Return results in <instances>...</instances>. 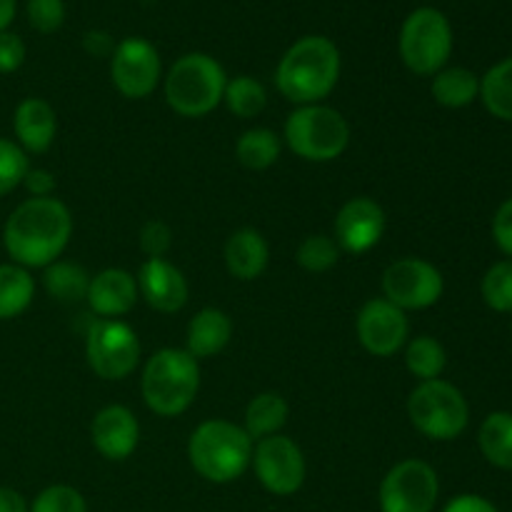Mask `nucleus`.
Instances as JSON below:
<instances>
[{
	"instance_id": "obj_34",
	"label": "nucleus",
	"mask_w": 512,
	"mask_h": 512,
	"mask_svg": "<svg viewBox=\"0 0 512 512\" xmlns=\"http://www.w3.org/2000/svg\"><path fill=\"white\" fill-rule=\"evenodd\" d=\"M30 512H88V505L70 485H50L33 500Z\"/></svg>"
},
{
	"instance_id": "obj_31",
	"label": "nucleus",
	"mask_w": 512,
	"mask_h": 512,
	"mask_svg": "<svg viewBox=\"0 0 512 512\" xmlns=\"http://www.w3.org/2000/svg\"><path fill=\"white\" fill-rule=\"evenodd\" d=\"M295 260L308 273H328L338 265L340 248L330 235H308L295 250Z\"/></svg>"
},
{
	"instance_id": "obj_10",
	"label": "nucleus",
	"mask_w": 512,
	"mask_h": 512,
	"mask_svg": "<svg viewBox=\"0 0 512 512\" xmlns=\"http://www.w3.org/2000/svg\"><path fill=\"white\" fill-rule=\"evenodd\" d=\"M438 495L440 480L433 465L408 458L388 470L378 498L383 512H433Z\"/></svg>"
},
{
	"instance_id": "obj_2",
	"label": "nucleus",
	"mask_w": 512,
	"mask_h": 512,
	"mask_svg": "<svg viewBox=\"0 0 512 512\" xmlns=\"http://www.w3.org/2000/svg\"><path fill=\"white\" fill-rule=\"evenodd\" d=\"M340 80V50L325 35L295 40L280 58L275 85L290 103L315 105L328 98Z\"/></svg>"
},
{
	"instance_id": "obj_41",
	"label": "nucleus",
	"mask_w": 512,
	"mask_h": 512,
	"mask_svg": "<svg viewBox=\"0 0 512 512\" xmlns=\"http://www.w3.org/2000/svg\"><path fill=\"white\" fill-rule=\"evenodd\" d=\"M83 48L85 53L95 55V58H105V55H113L115 43L105 30H90L83 38Z\"/></svg>"
},
{
	"instance_id": "obj_24",
	"label": "nucleus",
	"mask_w": 512,
	"mask_h": 512,
	"mask_svg": "<svg viewBox=\"0 0 512 512\" xmlns=\"http://www.w3.org/2000/svg\"><path fill=\"white\" fill-rule=\"evenodd\" d=\"M90 278L93 275L78 263H65V260H55L45 268L43 273V285L48 290V295L58 303L73 305L80 300L88 298L90 290Z\"/></svg>"
},
{
	"instance_id": "obj_37",
	"label": "nucleus",
	"mask_w": 512,
	"mask_h": 512,
	"mask_svg": "<svg viewBox=\"0 0 512 512\" xmlns=\"http://www.w3.org/2000/svg\"><path fill=\"white\" fill-rule=\"evenodd\" d=\"M25 63V43L20 35L0 33V73H15Z\"/></svg>"
},
{
	"instance_id": "obj_26",
	"label": "nucleus",
	"mask_w": 512,
	"mask_h": 512,
	"mask_svg": "<svg viewBox=\"0 0 512 512\" xmlns=\"http://www.w3.org/2000/svg\"><path fill=\"white\" fill-rule=\"evenodd\" d=\"M478 445L490 465L512 470V413H490L480 425Z\"/></svg>"
},
{
	"instance_id": "obj_43",
	"label": "nucleus",
	"mask_w": 512,
	"mask_h": 512,
	"mask_svg": "<svg viewBox=\"0 0 512 512\" xmlns=\"http://www.w3.org/2000/svg\"><path fill=\"white\" fill-rule=\"evenodd\" d=\"M15 18V0H0V33L8 30V25Z\"/></svg>"
},
{
	"instance_id": "obj_12",
	"label": "nucleus",
	"mask_w": 512,
	"mask_h": 512,
	"mask_svg": "<svg viewBox=\"0 0 512 512\" xmlns=\"http://www.w3.org/2000/svg\"><path fill=\"white\" fill-rule=\"evenodd\" d=\"M255 478L268 493L288 498L295 495L305 483L308 465L300 445L285 435H270L255 443L253 463Z\"/></svg>"
},
{
	"instance_id": "obj_14",
	"label": "nucleus",
	"mask_w": 512,
	"mask_h": 512,
	"mask_svg": "<svg viewBox=\"0 0 512 512\" xmlns=\"http://www.w3.org/2000/svg\"><path fill=\"white\" fill-rule=\"evenodd\" d=\"M355 333L360 345L375 358H393L410 338V323L405 310L385 298H373L360 308L355 318Z\"/></svg>"
},
{
	"instance_id": "obj_40",
	"label": "nucleus",
	"mask_w": 512,
	"mask_h": 512,
	"mask_svg": "<svg viewBox=\"0 0 512 512\" xmlns=\"http://www.w3.org/2000/svg\"><path fill=\"white\" fill-rule=\"evenodd\" d=\"M443 512H498V508L480 495H458L445 505Z\"/></svg>"
},
{
	"instance_id": "obj_33",
	"label": "nucleus",
	"mask_w": 512,
	"mask_h": 512,
	"mask_svg": "<svg viewBox=\"0 0 512 512\" xmlns=\"http://www.w3.org/2000/svg\"><path fill=\"white\" fill-rule=\"evenodd\" d=\"M28 170L30 163L25 150L15 140L0 138V195L13 193L18 185H23Z\"/></svg>"
},
{
	"instance_id": "obj_5",
	"label": "nucleus",
	"mask_w": 512,
	"mask_h": 512,
	"mask_svg": "<svg viewBox=\"0 0 512 512\" xmlns=\"http://www.w3.org/2000/svg\"><path fill=\"white\" fill-rule=\"evenodd\" d=\"M223 65L205 53H188L173 63L165 75V100L183 118H205L223 103Z\"/></svg>"
},
{
	"instance_id": "obj_27",
	"label": "nucleus",
	"mask_w": 512,
	"mask_h": 512,
	"mask_svg": "<svg viewBox=\"0 0 512 512\" xmlns=\"http://www.w3.org/2000/svg\"><path fill=\"white\" fill-rule=\"evenodd\" d=\"M480 100L493 118L512 123V58L500 60L480 78Z\"/></svg>"
},
{
	"instance_id": "obj_30",
	"label": "nucleus",
	"mask_w": 512,
	"mask_h": 512,
	"mask_svg": "<svg viewBox=\"0 0 512 512\" xmlns=\"http://www.w3.org/2000/svg\"><path fill=\"white\" fill-rule=\"evenodd\" d=\"M223 103L228 105L235 118L250 120L263 113L265 105H268V93H265L260 80L250 78V75H238V78L228 80V85H225Z\"/></svg>"
},
{
	"instance_id": "obj_9",
	"label": "nucleus",
	"mask_w": 512,
	"mask_h": 512,
	"mask_svg": "<svg viewBox=\"0 0 512 512\" xmlns=\"http://www.w3.org/2000/svg\"><path fill=\"white\" fill-rule=\"evenodd\" d=\"M90 370L103 380H125L140 360V340L123 320H98L85 338Z\"/></svg>"
},
{
	"instance_id": "obj_36",
	"label": "nucleus",
	"mask_w": 512,
	"mask_h": 512,
	"mask_svg": "<svg viewBox=\"0 0 512 512\" xmlns=\"http://www.w3.org/2000/svg\"><path fill=\"white\" fill-rule=\"evenodd\" d=\"M173 248V230L163 220H148L140 228V250L148 255V260H158L168 255Z\"/></svg>"
},
{
	"instance_id": "obj_11",
	"label": "nucleus",
	"mask_w": 512,
	"mask_h": 512,
	"mask_svg": "<svg viewBox=\"0 0 512 512\" xmlns=\"http://www.w3.org/2000/svg\"><path fill=\"white\" fill-rule=\"evenodd\" d=\"M443 273L423 258H400L383 273V298L400 310L433 308L443 298Z\"/></svg>"
},
{
	"instance_id": "obj_13",
	"label": "nucleus",
	"mask_w": 512,
	"mask_h": 512,
	"mask_svg": "<svg viewBox=\"0 0 512 512\" xmlns=\"http://www.w3.org/2000/svg\"><path fill=\"white\" fill-rule=\"evenodd\" d=\"M160 55L145 38H125L110 55V80L123 98L143 100L155 93L160 83Z\"/></svg>"
},
{
	"instance_id": "obj_6",
	"label": "nucleus",
	"mask_w": 512,
	"mask_h": 512,
	"mask_svg": "<svg viewBox=\"0 0 512 512\" xmlns=\"http://www.w3.org/2000/svg\"><path fill=\"white\" fill-rule=\"evenodd\" d=\"M285 143L308 163H330L348 150L350 123L328 105H300L285 120Z\"/></svg>"
},
{
	"instance_id": "obj_4",
	"label": "nucleus",
	"mask_w": 512,
	"mask_h": 512,
	"mask_svg": "<svg viewBox=\"0 0 512 512\" xmlns=\"http://www.w3.org/2000/svg\"><path fill=\"white\" fill-rule=\"evenodd\" d=\"M143 400L160 418L183 415L200 390V365L188 350L163 348L145 363Z\"/></svg>"
},
{
	"instance_id": "obj_15",
	"label": "nucleus",
	"mask_w": 512,
	"mask_h": 512,
	"mask_svg": "<svg viewBox=\"0 0 512 512\" xmlns=\"http://www.w3.org/2000/svg\"><path fill=\"white\" fill-rule=\"evenodd\" d=\"M385 210L373 198H350L335 215V243L343 253L363 255L373 250L385 235Z\"/></svg>"
},
{
	"instance_id": "obj_23",
	"label": "nucleus",
	"mask_w": 512,
	"mask_h": 512,
	"mask_svg": "<svg viewBox=\"0 0 512 512\" xmlns=\"http://www.w3.org/2000/svg\"><path fill=\"white\" fill-rule=\"evenodd\" d=\"M430 93L443 108H468L480 98V78L468 68H443L433 75Z\"/></svg>"
},
{
	"instance_id": "obj_18",
	"label": "nucleus",
	"mask_w": 512,
	"mask_h": 512,
	"mask_svg": "<svg viewBox=\"0 0 512 512\" xmlns=\"http://www.w3.org/2000/svg\"><path fill=\"white\" fill-rule=\"evenodd\" d=\"M138 283L135 275L123 268H105L90 278L88 305L95 315L105 320H118L120 315H128L138 303Z\"/></svg>"
},
{
	"instance_id": "obj_17",
	"label": "nucleus",
	"mask_w": 512,
	"mask_h": 512,
	"mask_svg": "<svg viewBox=\"0 0 512 512\" xmlns=\"http://www.w3.org/2000/svg\"><path fill=\"white\" fill-rule=\"evenodd\" d=\"M90 438L105 460H115V463L128 460L140 440L138 418L125 405H108L93 418Z\"/></svg>"
},
{
	"instance_id": "obj_32",
	"label": "nucleus",
	"mask_w": 512,
	"mask_h": 512,
	"mask_svg": "<svg viewBox=\"0 0 512 512\" xmlns=\"http://www.w3.org/2000/svg\"><path fill=\"white\" fill-rule=\"evenodd\" d=\"M480 293L495 313H512V260H500L485 273Z\"/></svg>"
},
{
	"instance_id": "obj_3",
	"label": "nucleus",
	"mask_w": 512,
	"mask_h": 512,
	"mask_svg": "<svg viewBox=\"0 0 512 512\" xmlns=\"http://www.w3.org/2000/svg\"><path fill=\"white\" fill-rule=\"evenodd\" d=\"M255 443L230 420H205L188 440V460L208 483L225 485L238 480L253 463Z\"/></svg>"
},
{
	"instance_id": "obj_20",
	"label": "nucleus",
	"mask_w": 512,
	"mask_h": 512,
	"mask_svg": "<svg viewBox=\"0 0 512 512\" xmlns=\"http://www.w3.org/2000/svg\"><path fill=\"white\" fill-rule=\"evenodd\" d=\"M270 263V245L255 228H240L225 243V268L235 280L260 278Z\"/></svg>"
},
{
	"instance_id": "obj_28",
	"label": "nucleus",
	"mask_w": 512,
	"mask_h": 512,
	"mask_svg": "<svg viewBox=\"0 0 512 512\" xmlns=\"http://www.w3.org/2000/svg\"><path fill=\"white\" fill-rule=\"evenodd\" d=\"M235 158L248 170H268L280 158V138L270 128H250L235 143Z\"/></svg>"
},
{
	"instance_id": "obj_42",
	"label": "nucleus",
	"mask_w": 512,
	"mask_h": 512,
	"mask_svg": "<svg viewBox=\"0 0 512 512\" xmlns=\"http://www.w3.org/2000/svg\"><path fill=\"white\" fill-rule=\"evenodd\" d=\"M0 512H30V508L18 490L0 488Z\"/></svg>"
},
{
	"instance_id": "obj_25",
	"label": "nucleus",
	"mask_w": 512,
	"mask_h": 512,
	"mask_svg": "<svg viewBox=\"0 0 512 512\" xmlns=\"http://www.w3.org/2000/svg\"><path fill=\"white\" fill-rule=\"evenodd\" d=\"M35 280L20 265H0V320H13L30 308Z\"/></svg>"
},
{
	"instance_id": "obj_8",
	"label": "nucleus",
	"mask_w": 512,
	"mask_h": 512,
	"mask_svg": "<svg viewBox=\"0 0 512 512\" xmlns=\"http://www.w3.org/2000/svg\"><path fill=\"white\" fill-rule=\"evenodd\" d=\"M400 58L415 75H435L453 53V28L438 8H418L400 28Z\"/></svg>"
},
{
	"instance_id": "obj_19",
	"label": "nucleus",
	"mask_w": 512,
	"mask_h": 512,
	"mask_svg": "<svg viewBox=\"0 0 512 512\" xmlns=\"http://www.w3.org/2000/svg\"><path fill=\"white\" fill-rule=\"evenodd\" d=\"M13 130L25 153H45L58 133V115L43 98H25L15 108Z\"/></svg>"
},
{
	"instance_id": "obj_35",
	"label": "nucleus",
	"mask_w": 512,
	"mask_h": 512,
	"mask_svg": "<svg viewBox=\"0 0 512 512\" xmlns=\"http://www.w3.org/2000/svg\"><path fill=\"white\" fill-rule=\"evenodd\" d=\"M28 20L38 33H55L65 23V3L63 0H28Z\"/></svg>"
},
{
	"instance_id": "obj_38",
	"label": "nucleus",
	"mask_w": 512,
	"mask_h": 512,
	"mask_svg": "<svg viewBox=\"0 0 512 512\" xmlns=\"http://www.w3.org/2000/svg\"><path fill=\"white\" fill-rule=\"evenodd\" d=\"M495 245L512 258V198L505 200L493 218Z\"/></svg>"
},
{
	"instance_id": "obj_1",
	"label": "nucleus",
	"mask_w": 512,
	"mask_h": 512,
	"mask_svg": "<svg viewBox=\"0 0 512 512\" xmlns=\"http://www.w3.org/2000/svg\"><path fill=\"white\" fill-rule=\"evenodd\" d=\"M73 235V215L58 198H28L10 213L3 230L8 255L20 268H48Z\"/></svg>"
},
{
	"instance_id": "obj_29",
	"label": "nucleus",
	"mask_w": 512,
	"mask_h": 512,
	"mask_svg": "<svg viewBox=\"0 0 512 512\" xmlns=\"http://www.w3.org/2000/svg\"><path fill=\"white\" fill-rule=\"evenodd\" d=\"M445 365H448V353L430 335H418V338L405 343V368L420 383H425V380H438L443 375Z\"/></svg>"
},
{
	"instance_id": "obj_22",
	"label": "nucleus",
	"mask_w": 512,
	"mask_h": 512,
	"mask_svg": "<svg viewBox=\"0 0 512 512\" xmlns=\"http://www.w3.org/2000/svg\"><path fill=\"white\" fill-rule=\"evenodd\" d=\"M288 415L290 408L283 395L260 393L245 408L243 430L250 435L253 443H258V440L270 438V435H280V430L288 423Z\"/></svg>"
},
{
	"instance_id": "obj_39",
	"label": "nucleus",
	"mask_w": 512,
	"mask_h": 512,
	"mask_svg": "<svg viewBox=\"0 0 512 512\" xmlns=\"http://www.w3.org/2000/svg\"><path fill=\"white\" fill-rule=\"evenodd\" d=\"M23 185L33 198H53L55 175L45 168H30L28 173H25Z\"/></svg>"
},
{
	"instance_id": "obj_7",
	"label": "nucleus",
	"mask_w": 512,
	"mask_h": 512,
	"mask_svg": "<svg viewBox=\"0 0 512 512\" xmlns=\"http://www.w3.org/2000/svg\"><path fill=\"white\" fill-rule=\"evenodd\" d=\"M408 418L420 435L448 443L460 438L468 428L470 405L448 380H425L410 393Z\"/></svg>"
},
{
	"instance_id": "obj_16",
	"label": "nucleus",
	"mask_w": 512,
	"mask_h": 512,
	"mask_svg": "<svg viewBox=\"0 0 512 512\" xmlns=\"http://www.w3.org/2000/svg\"><path fill=\"white\" fill-rule=\"evenodd\" d=\"M135 283H138L140 298L158 313H178L188 303L190 288L183 270L175 268L165 258L145 260Z\"/></svg>"
},
{
	"instance_id": "obj_21",
	"label": "nucleus",
	"mask_w": 512,
	"mask_h": 512,
	"mask_svg": "<svg viewBox=\"0 0 512 512\" xmlns=\"http://www.w3.org/2000/svg\"><path fill=\"white\" fill-rule=\"evenodd\" d=\"M230 338H233V320L228 318V313L220 308H203L190 320L185 350L195 360L215 358L228 348Z\"/></svg>"
}]
</instances>
